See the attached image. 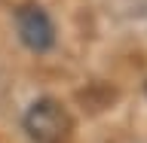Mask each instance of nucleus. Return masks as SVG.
<instances>
[{
	"label": "nucleus",
	"mask_w": 147,
	"mask_h": 143,
	"mask_svg": "<svg viewBox=\"0 0 147 143\" xmlns=\"http://www.w3.org/2000/svg\"><path fill=\"white\" fill-rule=\"evenodd\" d=\"M25 131L31 134L34 143H71L74 140V119L58 100L40 98L25 113Z\"/></svg>",
	"instance_id": "obj_1"
},
{
	"label": "nucleus",
	"mask_w": 147,
	"mask_h": 143,
	"mask_svg": "<svg viewBox=\"0 0 147 143\" xmlns=\"http://www.w3.org/2000/svg\"><path fill=\"white\" fill-rule=\"evenodd\" d=\"M16 25H18L22 43H25L31 52H46V49H52V43H55V25H52V18L46 15L37 3H25V6L18 9Z\"/></svg>",
	"instance_id": "obj_2"
}]
</instances>
